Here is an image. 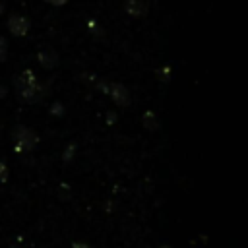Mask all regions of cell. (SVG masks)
<instances>
[{
  "label": "cell",
  "mask_w": 248,
  "mask_h": 248,
  "mask_svg": "<svg viewBox=\"0 0 248 248\" xmlns=\"http://www.w3.org/2000/svg\"><path fill=\"white\" fill-rule=\"evenodd\" d=\"M14 85L23 103H39L48 91V83H41L31 70H23L16 78Z\"/></svg>",
  "instance_id": "obj_1"
},
{
  "label": "cell",
  "mask_w": 248,
  "mask_h": 248,
  "mask_svg": "<svg viewBox=\"0 0 248 248\" xmlns=\"http://www.w3.org/2000/svg\"><path fill=\"white\" fill-rule=\"evenodd\" d=\"M12 138H14V141H16V151H31L37 143H39V136H37V132L33 130V128H27V126H23V124H17V126H14V130H12Z\"/></svg>",
  "instance_id": "obj_2"
},
{
  "label": "cell",
  "mask_w": 248,
  "mask_h": 248,
  "mask_svg": "<svg viewBox=\"0 0 248 248\" xmlns=\"http://www.w3.org/2000/svg\"><path fill=\"white\" fill-rule=\"evenodd\" d=\"M101 91H105L107 95H110V99L118 105V107H128L132 103V95H130V89L122 83H103L99 81L97 85Z\"/></svg>",
  "instance_id": "obj_3"
},
{
  "label": "cell",
  "mask_w": 248,
  "mask_h": 248,
  "mask_svg": "<svg viewBox=\"0 0 248 248\" xmlns=\"http://www.w3.org/2000/svg\"><path fill=\"white\" fill-rule=\"evenodd\" d=\"M29 27H31V23L23 16H10L8 17V29L14 37H25L29 33Z\"/></svg>",
  "instance_id": "obj_4"
},
{
  "label": "cell",
  "mask_w": 248,
  "mask_h": 248,
  "mask_svg": "<svg viewBox=\"0 0 248 248\" xmlns=\"http://www.w3.org/2000/svg\"><path fill=\"white\" fill-rule=\"evenodd\" d=\"M124 10L134 17H143L149 12V0H124Z\"/></svg>",
  "instance_id": "obj_5"
},
{
  "label": "cell",
  "mask_w": 248,
  "mask_h": 248,
  "mask_svg": "<svg viewBox=\"0 0 248 248\" xmlns=\"http://www.w3.org/2000/svg\"><path fill=\"white\" fill-rule=\"evenodd\" d=\"M37 58H39V64H41L45 70H52V68H56V66H58V62H60V58H58L56 50H52V48L41 50Z\"/></svg>",
  "instance_id": "obj_6"
},
{
  "label": "cell",
  "mask_w": 248,
  "mask_h": 248,
  "mask_svg": "<svg viewBox=\"0 0 248 248\" xmlns=\"http://www.w3.org/2000/svg\"><path fill=\"white\" fill-rule=\"evenodd\" d=\"M141 124H143V128H145L147 132H157V130L161 128L159 118H157V114H155L153 110H145V112H143V116H141Z\"/></svg>",
  "instance_id": "obj_7"
},
{
  "label": "cell",
  "mask_w": 248,
  "mask_h": 248,
  "mask_svg": "<svg viewBox=\"0 0 248 248\" xmlns=\"http://www.w3.org/2000/svg\"><path fill=\"white\" fill-rule=\"evenodd\" d=\"M8 56V41L4 37H0V62H4Z\"/></svg>",
  "instance_id": "obj_8"
},
{
  "label": "cell",
  "mask_w": 248,
  "mask_h": 248,
  "mask_svg": "<svg viewBox=\"0 0 248 248\" xmlns=\"http://www.w3.org/2000/svg\"><path fill=\"white\" fill-rule=\"evenodd\" d=\"M8 174H10V170H8L6 163L0 161V182H6V180H8Z\"/></svg>",
  "instance_id": "obj_9"
},
{
  "label": "cell",
  "mask_w": 248,
  "mask_h": 248,
  "mask_svg": "<svg viewBox=\"0 0 248 248\" xmlns=\"http://www.w3.org/2000/svg\"><path fill=\"white\" fill-rule=\"evenodd\" d=\"M157 74H159V78H161L163 81H167V79H169V76H170V68H161Z\"/></svg>",
  "instance_id": "obj_10"
},
{
  "label": "cell",
  "mask_w": 248,
  "mask_h": 248,
  "mask_svg": "<svg viewBox=\"0 0 248 248\" xmlns=\"http://www.w3.org/2000/svg\"><path fill=\"white\" fill-rule=\"evenodd\" d=\"M72 248H93V246L87 242H72Z\"/></svg>",
  "instance_id": "obj_11"
},
{
  "label": "cell",
  "mask_w": 248,
  "mask_h": 248,
  "mask_svg": "<svg viewBox=\"0 0 248 248\" xmlns=\"http://www.w3.org/2000/svg\"><path fill=\"white\" fill-rule=\"evenodd\" d=\"M45 2H48V4H52V6H64L68 0H45Z\"/></svg>",
  "instance_id": "obj_12"
},
{
  "label": "cell",
  "mask_w": 248,
  "mask_h": 248,
  "mask_svg": "<svg viewBox=\"0 0 248 248\" xmlns=\"http://www.w3.org/2000/svg\"><path fill=\"white\" fill-rule=\"evenodd\" d=\"M52 112H64V108H62V107H60V105L56 103V105L52 107Z\"/></svg>",
  "instance_id": "obj_13"
},
{
  "label": "cell",
  "mask_w": 248,
  "mask_h": 248,
  "mask_svg": "<svg viewBox=\"0 0 248 248\" xmlns=\"http://www.w3.org/2000/svg\"><path fill=\"white\" fill-rule=\"evenodd\" d=\"M0 12H2V4H0Z\"/></svg>",
  "instance_id": "obj_14"
}]
</instances>
